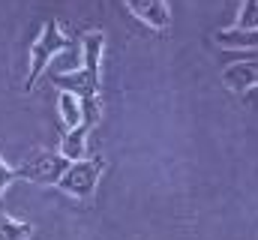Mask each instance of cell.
Returning a JSON list of instances; mask_svg holds the SVG:
<instances>
[{"mask_svg": "<svg viewBox=\"0 0 258 240\" xmlns=\"http://www.w3.org/2000/svg\"><path fill=\"white\" fill-rule=\"evenodd\" d=\"M69 45H72V39L60 30L57 21H45V24H42L39 36H36L33 45H30V72H27V81H24V90H27V93L36 87V81H39V75L45 72V66L57 57L63 48H69Z\"/></svg>", "mask_w": 258, "mask_h": 240, "instance_id": "1", "label": "cell"}, {"mask_svg": "<svg viewBox=\"0 0 258 240\" xmlns=\"http://www.w3.org/2000/svg\"><path fill=\"white\" fill-rule=\"evenodd\" d=\"M102 168H105L102 156L69 162V168L63 171V177L57 180V189L66 192L69 198H90L93 189H96V180H99V174H102Z\"/></svg>", "mask_w": 258, "mask_h": 240, "instance_id": "2", "label": "cell"}, {"mask_svg": "<svg viewBox=\"0 0 258 240\" xmlns=\"http://www.w3.org/2000/svg\"><path fill=\"white\" fill-rule=\"evenodd\" d=\"M69 168V159L63 153H42L33 162H27L24 168H18V180H33L42 186H57V180L63 177V171Z\"/></svg>", "mask_w": 258, "mask_h": 240, "instance_id": "3", "label": "cell"}, {"mask_svg": "<svg viewBox=\"0 0 258 240\" xmlns=\"http://www.w3.org/2000/svg\"><path fill=\"white\" fill-rule=\"evenodd\" d=\"M123 3L141 24H147L153 30H165L171 24V9L165 0H123Z\"/></svg>", "mask_w": 258, "mask_h": 240, "instance_id": "4", "label": "cell"}, {"mask_svg": "<svg viewBox=\"0 0 258 240\" xmlns=\"http://www.w3.org/2000/svg\"><path fill=\"white\" fill-rule=\"evenodd\" d=\"M222 84L234 93H243L249 87H258V60H246V63H231L222 72Z\"/></svg>", "mask_w": 258, "mask_h": 240, "instance_id": "5", "label": "cell"}, {"mask_svg": "<svg viewBox=\"0 0 258 240\" xmlns=\"http://www.w3.org/2000/svg\"><path fill=\"white\" fill-rule=\"evenodd\" d=\"M54 84H57L60 90H69V93L87 99V96H96V90H99V75H90L87 69H78V72L54 75Z\"/></svg>", "mask_w": 258, "mask_h": 240, "instance_id": "6", "label": "cell"}, {"mask_svg": "<svg viewBox=\"0 0 258 240\" xmlns=\"http://www.w3.org/2000/svg\"><path fill=\"white\" fill-rule=\"evenodd\" d=\"M102 45H105V33L102 30H87L81 39V54H84V66L90 75H99V60H102Z\"/></svg>", "mask_w": 258, "mask_h": 240, "instance_id": "7", "label": "cell"}, {"mask_svg": "<svg viewBox=\"0 0 258 240\" xmlns=\"http://www.w3.org/2000/svg\"><path fill=\"white\" fill-rule=\"evenodd\" d=\"M216 42L222 48H258V30H246V27H228L216 33Z\"/></svg>", "mask_w": 258, "mask_h": 240, "instance_id": "8", "label": "cell"}, {"mask_svg": "<svg viewBox=\"0 0 258 240\" xmlns=\"http://www.w3.org/2000/svg\"><path fill=\"white\" fill-rule=\"evenodd\" d=\"M60 117H63L66 129H75L81 120H84V108H81V96L60 90Z\"/></svg>", "mask_w": 258, "mask_h": 240, "instance_id": "9", "label": "cell"}, {"mask_svg": "<svg viewBox=\"0 0 258 240\" xmlns=\"http://www.w3.org/2000/svg\"><path fill=\"white\" fill-rule=\"evenodd\" d=\"M30 234H33L30 222H18V219L0 213V240H27Z\"/></svg>", "mask_w": 258, "mask_h": 240, "instance_id": "10", "label": "cell"}, {"mask_svg": "<svg viewBox=\"0 0 258 240\" xmlns=\"http://www.w3.org/2000/svg\"><path fill=\"white\" fill-rule=\"evenodd\" d=\"M234 27H246V30H258V0H243L240 12H237V24Z\"/></svg>", "mask_w": 258, "mask_h": 240, "instance_id": "11", "label": "cell"}, {"mask_svg": "<svg viewBox=\"0 0 258 240\" xmlns=\"http://www.w3.org/2000/svg\"><path fill=\"white\" fill-rule=\"evenodd\" d=\"M12 180H18V168H9V165L3 162V156H0V198H3V192L12 186Z\"/></svg>", "mask_w": 258, "mask_h": 240, "instance_id": "12", "label": "cell"}]
</instances>
